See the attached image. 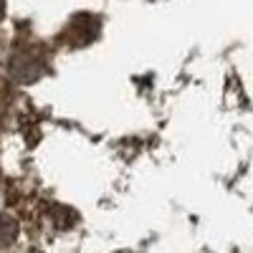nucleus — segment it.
<instances>
[{
  "label": "nucleus",
  "mask_w": 253,
  "mask_h": 253,
  "mask_svg": "<svg viewBox=\"0 0 253 253\" xmlns=\"http://www.w3.org/2000/svg\"><path fill=\"white\" fill-rule=\"evenodd\" d=\"M8 69H10V76L15 81L33 84V81H38L41 76L46 74V58L41 53H36L33 48H18L10 56Z\"/></svg>",
  "instance_id": "1"
},
{
  "label": "nucleus",
  "mask_w": 253,
  "mask_h": 253,
  "mask_svg": "<svg viewBox=\"0 0 253 253\" xmlns=\"http://www.w3.org/2000/svg\"><path fill=\"white\" fill-rule=\"evenodd\" d=\"M18 236V223L13 218H5V215H0V248H5L15 241Z\"/></svg>",
  "instance_id": "2"
},
{
  "label": "nucleus",
  "mask_w": 253,
  "mask_h": 253,
  "mask_svg": "<svg viewBox=\"0 0 253 253\" xmlns=\"http://www.w3.org/2000/svg\"><path fill=\"white\" fill-rule=\"evenodd\" d=\"M3 15H5V0H0V20H3Z\"/></svg>",
  "instance_id": "3"
}]
</instances>
